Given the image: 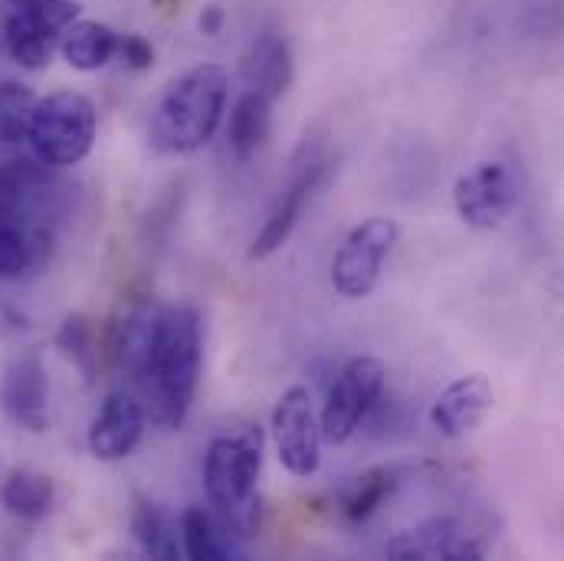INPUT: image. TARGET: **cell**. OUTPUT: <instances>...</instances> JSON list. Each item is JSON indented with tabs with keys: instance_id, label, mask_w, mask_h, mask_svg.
<instances>
[{
	"instance_id": "21",
	"label": "cell",
	"mask_w": 564,
	"mask_h": 561,
	"mask_svg": "<svg viewBox=\"0 0 564 561\" xmlns=\"http://www.w3.org/2000/svg\"><path fill=\"white\" fill-rule=\"evenodd\" d=\"M132 529L139 539L141 552L151 559H177L181 552V522L174 526V519L151 499H141L132 516Z\"/></svg>"
},
{
	"instance_id": "9",
	"label": "cell",
	"mask_w": 564,
	"mask_h": 561,
	"mask_svg": "<svg viewBox=\"0 0 564 561\" xmlns=\"http://www.w3.org/2000/svg\"><path fill=\"white\" fill-rule=\"evenodd\" d=\"M79 7L69 0H56L46 7H30V10H7L3 20V43L7 53L23 66V69H43L56 46L63 43V33L69 23H76Z\"/></svg>"
},
{
	"instance_id": "20",
	"label": "cell",
	"mask_w": 564,
	"mask_h": 561,
	"mask_svg": "<svg viewBox=\"0 0 564 561\" xmlns=\"http://www.w3.org/2000/svg\"><path fill=\"white\" fill-rule=\"evenodd\" d=\"M0 499L7 506V513H13L17 519L36 522L53 506V479L43 473H33V470H17L7 476Z\"/></svg>"
},
{
	"instance_id": "25",
	"label": "cell",
	"mask_w": 564,
	"mask_h": 561,
	"mask_svg": "<svg viewBox=\"0 0 564 561\" xmlns=\"http://www.w3.org/2000/svg\"><path fill=\"white\" fill-rule=\"evenodd\" d=\"M220 26H224V10H220V7H207V10L200 13V30H204L207 36H217Z\"/></svg>"
},
{
	"instance_id": "22",
	"label": "cell",
	"mask_w": 564,
	"mask_h": 561,
	"mask_svg": "<svg viewBox=\"0 0 564 561\" xmlns=\"http://www.w3.org/2000/svg\"><path fill=\"white\" fill-rule=\"evenodd\" d=\"M33 93L17 83H0V148H13L26 141L33 119Z\"/></svg>"
},
{
	"instance_id": "7",
	"label": "cell",
	"mask_w": 564,
	"mask_h": 561,
	"mask_svg": "<svg viewBox=\"0 0 564 561\" xmlns=\"http://www.w3.org/2000/svg\"><path fill=\"white\" fill-rule=\"evenodd\" d=\"M519 204V181L502 161H479L453 184V207L473 230H496Z\"/></svg>"
},
{
	"instance_id": "8",
	"label": "cell",
	"mask_w": 564,
	"mask_h": 561,
	"mask_svg": "<svg viewBox=\"0 0 564 561\" xmlns=\"http://www.w3.org/2000/svg\"><path fill=\"white\" fill-rule=\"evenodd\" d=\"M325 171H328V158L322 154L318 144H308V141H305V144L299 148V154L292 158V174H289L282 194L276 197V204H273V211H270L263 230H260L257 240H253V250H250L253 260L273 257L282 244L292 237V230H295V224H299V217H302L308 197H312L315 187L322 184Z\"/></svg>"
},
{
	"instance_id": "12",
	"label": "cell",
	"mask_w": 564,
	"mask_h": 561,
	"mask_svg": "<svg viewBox=\"0 0 564 561\" xmlns=\"http://www.w3.org/2000/svg\"><path fill=\"white\" fill-rule=\"evenodd\" d=\"M0 408L30 433L50 427V378L36 355H20L7 365L0 378Z\"/></svg>"
},
{
	"instance_id": "10",
	"label": "cell",
	"mask_w": 564,
	"mask_h": 561,
	"mask_svg": "<svg viewBox=\"0 0 564 561\" xmlns=\"http://www.w3.org/2000/svg\"><path fill=\"white\" fill-rule=\"evenodd\" d=\"M273 433L280 463L299 479H308L322 466V421L315 418L312 395L305 388H289L273 411Z\"/></svg>"
},
{
	"instance_id": "24",
	"label": "cell",
	"mask_w": 564,
	"mask_h": 561,
	"mask_svg": "<svg viewBox=\"0 0 564 561\" xmlns=\"http://www.w3.org/2000/svg\"><path fill=\"white\" fill-rule=\"evenodd\" d=\"M119 56H122V63H126L129 69H148V66L154 63V50H151V43H148V40H141V36H135V33L119 36Z\"/></svg>"
},
{
	"instance_id": "16",
	"label": "cell",
	"mask_w": 564,
	"mask_h": 561,
	"mask_svg": "<svg viewBox=\"0 0 564 561\" xmlns=\"http://www.w3.org/2000/svg\"><path fill=\"white\" fill-rule=\"evenodd\" d=\"M240 69H243V79H247L250 89H257V93H263V96H270L276 103L292 83V53H289L285 36L276 33V30L260 33L247 46Z\"/></svg>"
},
{
	"instance_id": "17",
	"label": "cell",
	"mask_w": 564,
	"mask_h": 561,
	"mask_svg": "<svg viewBox=\"0 0 564 561\" xmlns=\"http://www.w3.org/2000/svg\"><path fill=\"white\" fill-rule=\"evenodd\" d=\"M270 129H273V99L257 89H247L237 99V106L230 109V122H227L230 154L237 161L257 158L260 148L270 139Z\"/></svg>"
},
{
	"instance_id": "4",
	"label": "cell",
	"mask_w": 564,
	"mask_h": 561,
	"mask_svg": "<svg viewBox=\"0 0 564 561\" xmlns=\"http://www.w3.org/2000/svg\"><path fill=\"white\" fill-rule=\"evenodd\" d=\"M96 129V106L83 93L63 89L50 93L46 99H36L26 141L43 168H73L93 151Z\"/></svg>"
},
{
	"instance_id": "26",
	"label": "cell",
	"mask_w": 564,
	"mask_h": 561,
	"mask_svg": "<svg viewBox=\"0 0 564 561\" xmlns=\"http://www.w3.org/2000/svg\"><path fill=\"white\" fill-rule=\"evenodd\" d=\"M7 10H30V7H46V3H56V0H3Z\"/></svg>"
},
{
	"instance_id": "13",
	"label": "cell",
	"mask_w": 564,
	"mask_h": 561,
	"mask_svg": "<svg viewBox=\"0 0 564 561\" xmlns=\"http://www.w3.org/2000/svg\"><path fill=\"white\" fill-rule=\"evenodd\" d=\"M492 401L496 395L486 375H463L436 395V401L430 404V423L436 433L459 440L486 421Z\"/></svg>"
},
{
	"instance_id": "11",
	"label": "cell",
	"mask_w": 564,
	"mask_h": 561,
	"mask_svg": "<svg viewBox=\"0 0 564 561\" xmlns=\"http://www.w3.org/2000/svg\"><path fill=\"white\" fill-rule=\"evenodd\" d=\"M388 555L398 561H479L486 555V546L469 522L440 516L388 542Z\"/></svg>"
},
{
	"instance_id": "18",
	"label": "cell",
	"mask_w": 564,
	"mask_h": 561,
	"mask_svg": "<svg viewBox=\"0 0 564 561\" xmlns=\"http://www.w3.org/2000/svg\"><path fill=\"white\" fill-rule=\"evenodd\" d=\"M63 56L73 69L93 73L119 56V33L99 20H76L63 33Z\"/></svg>"
},
{
	"instance_id": "5",
	"label": "cell",
	"mask_w": 564,
	"mask_h": 561,
	"mask_svg": "<svg viewBox=\"0 0 564 561\" xmlns=\"http://www.w3.org/2000/svg\"><path fill=\"white\" fill-rule=\"evenodd\" d=\"M384 395V365L381 358L371 355H358L351 362H345V368L338 371L325 408H322V433L328 443H348L361 423L371 418V411L378 408Z\"/></svg>"
},
{
	"instance_id": "19",
	"label": "cell",
	"mask_w": 564,
	"mask_h": 561,
	"mask_svg": "<svg viewBox=\"0 0 564 561\" xmlns=\"http://www.w3.org/2000/svg\"><path fill=\"white\" fill-rule=\"evenodd\" d=\"M401 486L398 466H371L341 489V513L351 526H365Z\"/></svg>"
},
{
	"instance_id": "2",
	"label": "cell",
	"mask_w": 564,
	"mask_h": 561,
	"mask_svg": "<svg viewBox=\"0 0 564 561\" xmlns=\"http://www.w3.org/2000/svg\"><path fill=\"white\" fill-rule=\"evenodd\" d=\"M230 79L217 63L177 76L151 119V144L164 154H191L217 136L227 112Z\"/></svg>"
},
{
	"instance_id": "6",
	"label": "cell",
	"mask_w": 564,
	"mask_h": 561,
	"mask_svg": "<svg viewBox=\"0 0 564 561\" xmlns=\"http://www.w3.org/2000/svg\"><path fill=\"white\" fill-rule=\"evenodd\" d=\"M398 224L391 217H368L348 230L341 240L335 263H332V285L345 299H365L384 273V263L398 244Z\"/></svg>"
},
{
	"instance_id": "1",
	"label": "cell",
	"mask_w": 564,
	"mask_h": 561,
	"mask_svg": "<svg viewBox=\"0 0 564 561\" xmlns=\"http://www.w3.org/2000/svg\"><path fill=\"white\" fill-rule=\"evenodd\" d=\"M119 362L141 391L148 418L158 427H181L200 381V315L191 305H144L122 328Z\"/></svg>"
},
{
	"instance_id": "14",
	"label": "cell",
	"mask_w": 564,
	"mask_h": 561,
	"mask_svg": "<svg viewBox=\"0 0 564 561\" xmlns=\"http://www.w3.org/2000/svg\"><path fill=\"white\" fill-rule=\"evenodd\" d=\"M144 423L148 411L139 398L132 395H109L102 411L96 414V421L89 427V450L93 456L116 463L126 460L144 436Z\"/></svg>"
},
{
	"instance_id": "15",
	"label": "cell",
	"mask_w": 564,
	"mask_h": 561,
	"mask_svg": "<svg viewBox=\"0 0 564 561\" xmlns=\"http://www.w3.org/2000/svg\"><path fill=\"white\" fill-rule=\"evenodd\" d=\"M240 532L214 509L187 506L181 513V552L194 561L243 559Z\"/></svg>"
},
{
	"instance_id": "3",
	"label": "cell",
	"mask_w": 564,
	"mask_h": 561,
	"mask_svg": "<svg viewBox=\"0 0 564 561\" xmlns=\"http://www.w3.org/2000/svg\"><path fill=\"white\" fill-rule=\"evenodd\" d=\"M263 470V433L243 430L217 436L204 460V489L214 506L240 536L257 529V483Z\"/></svg>"
},
{
	"instance_id": "23",
	"label": "cell",
	"mask_w": 564,
	"mask_h": 561,
	"mask_svg": "<svg viewBox=\"0 0 564 561\" xmlns=\"http://www.w3.org/2000/svg\"><path fill=\"white\" fill-rule=\"evenodd\" d=\"M59 345L83 365L89 368V358L96 355V342H93V328L86 325V319H66L63 332H59Z\"/></svg>"
}]
</instances>
